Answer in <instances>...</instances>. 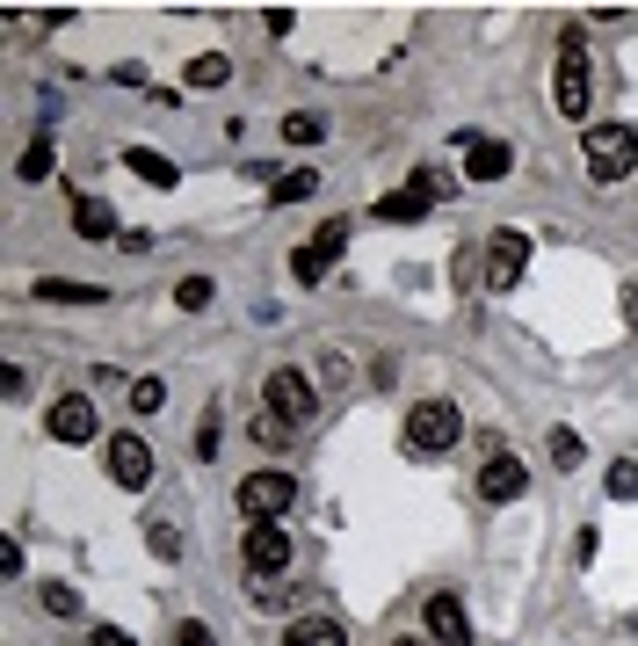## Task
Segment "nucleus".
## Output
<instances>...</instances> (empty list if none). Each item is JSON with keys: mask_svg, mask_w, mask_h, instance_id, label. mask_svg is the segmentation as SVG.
I'll list each match as a JSON object with an SVG mask.
<instances>
[{"mask_svg": "<svg viewBox=\"0 0 638 646\" xmlns=\"http://www.w3.org/2000/svg\"><path fill=\"white\" fill-rule=\"evenodd\" d=\"M44 429H52L58 443H95V400H87V392H66V400L44 414Z\"/></svg>", "mask_w": 638, "mask_h": 646, "instance_id": "12", "label": "nucleus"}, {"mask_svg": "<svg viewBox=\"0 0 638 646\" xmlns=\"http://www.w3.org/2000/svg\"><path fill=\"white\" fill-rule=\"evenodd\" d=\"M283 646H348V625H334V617H298V625L283 632Z\"/></svg>", "mask_w": 638, "mask_h": 646, "instance_id": "16", "label": "nucleus"}, {"mask_svg": "<svg viewBox=\"0 0 638 646\" xmlns=\"http://www.w3.org/2000/svg\"><path fill=\"white\" fill-rule=\"evenodd\" d=\"M443 196H450V175H443V168H421L407 190L378 196V204H370V218H385V226H414V218H429Z\"/></svg>", "mask_w": 638, "mask_h": 646, "instance_id": "4", "label": "nucleus"}, {"mask_svg": "<svg viewBox=\"0 0 638 646\" xmlns=\"http://www.w3.org/2000/svg\"><path fill=\"white\" fill-rule=\"evenodd\" d=\"M320 139H327V117H312V109L283 117V146H320Z\"/></svg>", "mask_w": 638, "mask_h": 646, "instance_id": "19", "label": "nucleus"}, {"mask_svg": "<svg viewBox=\"0 0 638 646\" xmlns=\"http://www.w3.org/2000/svg\"><path fill=\"white\" fill-rule=\"evenodd\" d=\"M291 277H298V291H312V283H327V262H320L312 247H298V255H291Z\"/></svg>", "mask_w": 638, "mask_h": 646, "instance_id": "27", "label": "nucleus"}, {"mask_svg": "<svg viewBox=\"0 0 638 646\" xmlns=\"http://www.w3.org/2000/svg\"><path fill=\"white\" fill-rule=\"evenodd\" d=\"M457 153H465V175L472 182H508V168H516V153H508L500 139H479V131H465Z\"/></svg>", "mask_w": 638, "mask_h": 646, "instance_id": "10", "label": "nucleus"}, {"mask_svg": "<svg viewBox=\"0 0 638 646\" xmlns=\"http://www.w3.org/2000/svg\"><path fill=\"white\" fill-rule=\"evenodd\" d=\"M225 80H233V58H225V52L190 58V88H225Z\"/></svg>", "mask_w": 638, "mask_h": 646, "instance_id": "20", "label": "nucleus"}, {"mask_svg": "<svg viewBox=\"0 0 638 646\" xmlns=\"http://www.w3.org/2000/svg\"><path fill=\"white\" fill-rule=\"evenodd\" d=\"M36 298H44V305H102V283H58V277H44L36 283Z\"/></svg>", "mask_w": 638, "mask_h": 646, "instance_id": "17", "label": "nucleus"}, {"mask_svg": "<svg viewBox=\"0 0 638 646\" xmlns=\"http://www.w3.org/2000/svg\"><path fill=\"white\" fill-rule=\"evenodd\" d=\"M544 451H552V465H559V472H573V465H581V457H587L573 429H552V443H544Z\"/></svg>", "mask_w": 638, "mask_h": 646, "instance_id": "26", "label": "nucleus"}, {"mask_svg": "<svg viewBox=\"0 0 638 646\" xmlns=\"http://www.w3.org/2000/svg\"><path fill=\"white\" fill-rule=\"evenodd\" d=\"M240 559L255 567L261 589H269V581H277L283 567L298 559V552H291V530H283V524H255V530H247V545H240Z\"/></svg>", "mask_w": 638, "mask_h": 646, "instance_id": "9", "label": "nucleus"}, {"mask_svg": "<svg viewBox=\"0 0 638 646\" xmlns=\"http://www.w3.org/2000/svg\"><path fill=\"white\" fill-rule=\"evenodd\" d=\"M102 465H109V480H117L123 494L153 487V443H145V437H123V429H117V437L102 443Z\"/></svg>", "mask_w": 638, "mask_h": 646, "instance_id": "7", "label": "nucleus"}, {"mask_svg": "<svg viewBox=\"0 0 638 646\" xmlns=\"http://www.w3.org/2000/svg\"><path fill=\"white\" fill-rule=\"evenodd\" d=\"M240 508H247V524H283V516H291L298 508V480L291 472H247L240 480Z\"/></svg>", "mask_w": 638, "mask_h": 646, "instance_id": "5", "label": "nucleus"}, {"mask_svg": "<svg viewBox=\"0 0 638 646\" xmlns=\"http://www.w3.org/2000/svg\"><path fill=\"white\" fill-rule=\"evenodd\" d=\"M174 646H218V632L196 625V617H182V625H174Z\"/></svg>", "mask_w": 638, "mask_h": 646, "instance_id": "31", "label": "nucleus"}, {"mask_svg": "<svg viewBox=\"0 0 638 646\" xmlns=\"http://www.w3.org/2000/svg\"><path fill=\"white\" fill-rule=\"evenodd\" d=\"M421 625H429V639L435 646H472V617H465V603L457 595H429V611H421Z\"/></svg>", "mask_w": 638, "mask_h": 646, "instance_id": "11", "label": "nucleus"}, {"mask_svg": "<svg viewBox=\"0 0 638 646\" xmlns=\"http://www.w3.org/2000/svg\"><path fill=\"white\" fill-rule=\"evenodd\" d=\"M603 487L617 494V502H631V494H638V457H617V465L603 472Z\"/></svg>", "mask_w": 638, "mask_h": 646, "instance_id": "25", "label": "nucleus"}, {"mask_svg": "<svg viewBox=\"0 0 638 646\" xmlns=\"http://www.w3.org/2000/svg\"><path fill=\"white\" fill-rule=\"evenodd\" d=\"M87 646H139L123 625H87Z\"/></svg>", "mask_w": 638, "mask_h": 646, "instance_id": "32", "label": "nucleus"}, {"mask_svg": "<svg viewBox=\"0 0 638 646\" xmlns=\"http://www.w3.org/2000/svg\"><path fill=\"white\" fill-rule=\"evenodd\" d=\"M73 233L80 240H117V211L102 196H73Z\"/></svg>", "mask_w": 638, "mask_h": 646, "instance_id": "14", "label": "nucleus"}, {"mask_svg": "<svg viewBox=\"0 0 638 646\" xmlns=\"http://www.w3.org/2000/svg\"><path fill=\"white\" fill-rule=\"evenodd\" d=\"M312 190H320V168H283V175L269 182V204H305Z\"/></svg>", "mask_w": 638, "mask_h": 646, "instance_id": "18", "label": "nucleus"}, {"mask_svg": "<svg viewBox=\"0 0 638 646\" xmlns=\"http://www.w3.org/2000/svg\"><path fill=\"white\" fill-rule=\"evenodd\" d=\"M581 160L595 182H624L638 168V131L631 123H587L581 131Z\"/></svg>", "mask_w": 638, "mask_h": 646, "instance_id": "1", "label": "nucleus"}, {"mask_svg": "<svg viewBox=\"0 0 638 646\" xmlns=\"http://www.w3.org/2000/svg\"><path fill=\"white\" fill-rule=\"evenodd\" d=\"M15 175H22V182H44V175H52V139H30V146H22Z\"/></svg>", "mask_w": 638, "mask_h": 646, "instance_id": "21", "label": "nucleus"}, {"mask_svg": "<svg viewBox=\"0 0 638 646\" xmlns=\"http://www.w3.org/2000/svg\"><path fill=\"white\" fill-rule=\"evenodd\" d=\"M145 545H153L160 559H182V530L174 524H145Z\"/></svg>", "mask_w": 638, "mask_h": 646, "instance_id": "30", "label": "nucleus"}, {"mask_svg": "<svg viewBox=\"0 0 638 646\" xmlns=\"http://www.w3.org/2000/svg\"><path fill=\"white\" fill-rule=\"evenodd\" d=\"M342 247H348V218H327V226L312 233V255L320 262H342Z\"/></svg>", "mask_w": 638, "mask_h": 646, "instance_id": "22", "label": "nucleus"}, {"mask_svg": "<svg viewBox=\"0 0 638 646\" xmlns=\"http://www.w3.org/2000/svg\"><path fill=\"white\" fill-rule=\"evenodd\" d=\"M15 574H22V545L0 538V581H15Z\"/></svg>", "mask_w": 638, "mask_h": 646, "instance_id": "33", "label": "nucleus"}, {"mask_svg": "<svg viewBox=\"0 0 638 646\" xmlns=\"http://www.w3.org/2000/svg\"><path fill=\"white\" fill-rule=\"evenodd\" d=\"M522 277H530V233L500 226L494 240H486V283H494V291H516Z\"/></svg>", "mask_w": 638, "mask_h": 646, "instance_id": "8", "label": "nucleus"}, {"mask_svg": "<svg viewBox=\"0 0 638 646\" xmlns=\"http://www.w3.org/2000/svg\"><path fill=\"white\" fill-rule=\"evenodd\" d=\"M522 487H530V472H522V457L494 451V457L479 465V502H516Z\"/></svg>", "mask_w": 638, "mask_h": 646, "instance_id": "13", "label": "nucleus"}, {"mask_svg": "<svg viewBox=\"0 0 638 646\" xmlns=\"http://www.w3.org/2000/svg\"><path fill=\"white\" fill-rule=\"evenodd\" d=\"M261 392H269V414H277L283 429H305V421L320 414V392H312V378H305L298 364H277Z\"/></svg>", "mask_w": 638, "mask_h": 646, "instance_id": "6", "label": "nucleus"}, {"mask_svg": "<svg viewBox=\"0 0 638 646\" xmlns=\"http://www.w3.org/2000/svg\"><path fill=\"white\" fill-rule=\"evenodd\" d=\"M587 95H595V73H587V44H581V30H566V36H559V80H552L559 117L587 123Z\"/></svg>", "mask_w": 638, "mask_h": 646, "instance_id": "3", "label": "nucleus"}, {"mask_svg": "<svg viewBox=\"0 0 638 646\" xmlns=\"http://www.w3.org/2000/svg\"><path fill=\"white\" fill-rule=\"evenodd\" d=\"M457 437H465V414L450 400H421L414 414H407V429H399L407 457H443V451H457Z\"/></svg>", "mask_w": 638, "mask_h": 646, "instance_id": "2", "label": "nucleus"}, {"mask_svg": "<svg viewBox=\"0 0 638 646\" xmlns=\"http://www.w3.org/2000/svg\"><path fill=\"white\" fill-rule=\"evenodd\" d=\"M218 437H225V407L210 400L204 421H196V457H218Z\"/></svg>", "mask_w": 638, "mask_h": 646, "instance_id": "24", "label": "nucleus"}, {"mask_svg": "<svg viewBox=\"0 0 638 646\" xmlns=\"http://www.w3.org/2000/svg\"><path fill=\"white\" fill-rule=\"evenodd\" d=\"M22 385H30V370H22V364L0 370V392H8V400H22Z\"/></svg>", "mask_w": 638, "mask_h": 646, "instance_id": "34", "label": "nucleus"}, {"mask_svg": "<svg viewBox=\"0 0 638 646\" xmlns=\"http://www.w3.org/2000/svg\"><path fill=\"white\" fill-rule=\"evenodd\" d=\"M44 611H52V617H80V589L52 581V589H44Z\"/></svg>", "mask_w": 638, "mask_h": 646, "instance_id": "29", "label": "nucleus"}, {"mask_svg": "<svg viewBox=\"0 0 638 646\" xmlns=\"http://www.w3.org/2000/svg\"><path fill=\"white\" fill-rule=\"evenodd\" d=\"M392 646H435V639H392Z\"/></svg>", "mask_w": 638, "mask_h": 646, "instance_id": "35", "label": "nucleus"}, {"mask_svg": "<svg viewBox=\"0 0 638 646\" xmlns=\"http://www.w3.org/2000/svg\"><path fill=\"white\" fill-rule=\"evenodd\" d=\"M210 298H218V283H210V277H182V283H174V305H182V313H204Z\"/></svg>", "mask_w": 638, "mask_h": 646, "instance_id": "23", "label": "nucleus"}, {"mask_svg": "<svg viewBox=\"0 0 638 646\" xmlns=\"http://www.w3.org/2000/svg\"><path fill=\"white\" fill-rule=\"evenodd\" d=\"M123 168H131L139 182H153V190H174V182H182V175H174V160L153 153V146H131V153H123Z\"/></svg>", "mask_w": 638, "mask_h": 646, "instance_id": "15", "label": "nucleus"}, {"mask_svg": "<svg viewBox=\"0 0 638 646\" xmlns=\"http://www.w3.org/2000/svg\"><path fill=\"white\" fill-rule=\"evenodd\" d=\"M131 407H139V414H160V407H167V385L160 378H131Z\"/></svg>", "mask_w": 638, "mask_h": 646, "instance_id": "28", "label": "nucleus"}]
</instances>
